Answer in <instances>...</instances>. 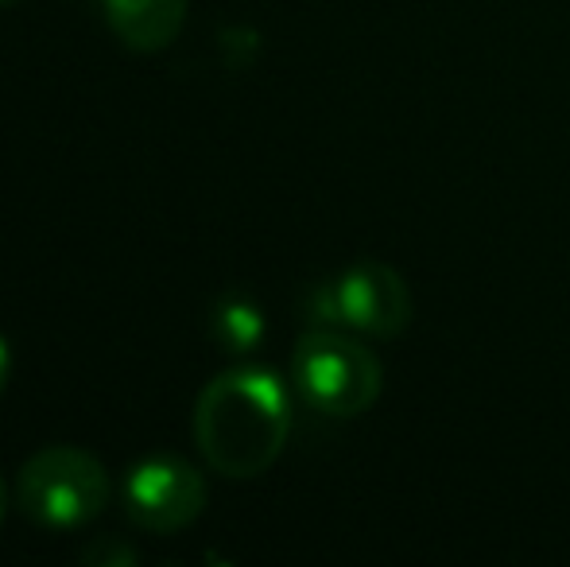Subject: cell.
<instances>
[{"label": "cell", "instance_id": "cell-2", "mask_svg": "<svg viewBox=\"0 0 570 567\" xmlns=\"http://www.w3.org/2000/svg\"><path fill=\"white\" fill-rule=\"evenodd\" d=\"M114 478L106 462L75 443L36 451L16 475V501L43 529H82L106 514Z\"/></svg>", "mask_w": 570, "mask_h": 567}, {"label": "cell", "instance_id": "cell-3", "mask_svg": "<svg viewBox=\"0 0 570 567\" xmlns=\"http://www.w3.org/2000/svg\"><path fill=\"white\" fill-rule=\"evenodd\" d=\"M292 381L299 397L323 417H361L381 397L384 370L373 350L338 331H311L295 342Z\"/></svg>", "mask_w": 570, "mask_h": 567}, {"label": "cell", "instance_id": "cell-1", "mask_svg": "<svg viewBox=\"0 0 570 567\" xmlns=\"http://www.w3.org/2000/svg\"><path fill=\"white\" fill-rule=\"evenodd\" d=\"M292 431V397L261 365H237L210 381L195 404V443L226 478H256L279 459Z\"/></svg>", "mask_w": 570, "mask_h": 567}, {"label": "cell", "instance_id": "cell-9", "mask_svg": "<svg viewBox=\"0 0 570 567\" xmlns=\"http://www.w3.org/2000/svg\"><path fill=\"white\" fill-rule=\"evenodd\" d=\"M8 378H12V350H8L4 334H0V393L8 389Z\"/></svg>", "mask_w": 570, "mask_h": 567}, {"label": "cell", "instance_id": "cell-10", "mask_svg": "<svg viewBox=\"0 0 570 567\" xmlns=\"http://www.w3.org/2000/svg\"><path fill=\"white\" fill-rule=\"evenodd\" d=\"M4 509H8V490H4V482H0V521H4Z\"/></svg>", "mask_w": 570, "mask_h": 567}, {"label": "cell", "instance_id": "cell-5", "mask_svg": "<svg viewBox=\"0 0 570 567\" xmlns=\"http://www.w3.org/2000/svg\"><path fill=\"white\" fill-rule=\"evenodd\" d=\"M120 501L136 529L179 532L206 509V478L179 454H151L128 470Z\"/></svg>", "mask_w": 570, "mask_h": 567}, {"label": "cell", "instance_id": "cell-4", "mask_svg": "<svg viewBox=\"0 0 570 567\" xmlns=\"http://www.w3.org/2000/svg\"><path fill=\"white\" fill-rule=\"evenodd\" d=\"M311 315L318 323L350 326V331L373 334V339H392L412 323V292L392 265L357 261L334 284L311 292Z\"/></svg>", "mask_w": 570, "mask_h": 567}, {"label": "cell", "instance_id": "cell-6", "mask_svg": "<svg viewBox=\"0 0 570 567\" xmlns=\"http://www.w3.org/2000/svg\"><path fill=\"white\" fill-rule=\"evenodd\" d=\"M109 28L132 51H164L187 23V0H101Z\"/></svg>", "mask_w": 570, "mask_h": 567}, {"label": "cell", "instance_id": "cell-8", "mask_svg": "<svg viewBox=\"0 0 570 567\" xmlns=\"http://www.w3.org/2000/svg\"><path fill=\"white\" fill-rule=\"evenodd\" d=\"M136 560H140V553L132 545H120L117 537H98L82 548V564L90 567H132Z\"/></svg>", "mask_w": 570, "mask_h": 567}, {"label": "cell", "instance_id": "cell-11", "mask_svg": "<svg viewBox=\"0 0 570 567\" xmlns=\"http://www.w3.org/2000/svg\"><path fill=\"white\" fill-rule=\"evenodd\" d=\"M8 4H20V0H0V8H8Z\"/></svg>", "mask_w": 570, "mask_h": 567}, {"label": "cell", "instance_id": "cell-7", "mask_svg": "<svg viewBox=\"0 0 570 567\" xmlns=\"http://www.w3.org/2000/svg\"><path fill=\"white\" fill-rule=\"evenodd\" d=\"M210 334L226 354H248L264 342V315L248 295H222L214 303Z\"/></svg>", "mask_w": 570, "mask_h": 567}]
</instances>
